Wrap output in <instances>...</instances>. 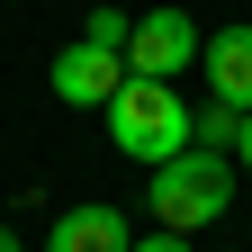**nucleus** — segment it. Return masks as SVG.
Masks as SVG:
<instances>
[{
  "label": "nucleus",
  "mask_w": 252,
  "mask_h": 252,
  "mask_svg": "<svg viewBox=\"0 0 252 252\" xmlns=\"http://www.w3.org/2000/svg\"><path fill=\"white\" fill-rule=\"evenodd\" d=\"M234 162L225 153H180V162H162L144 180V216H153V234H198V225H216V216H234Z\"/></svg>",
  "instance_id": "nucleus-1"
},
{
  "label": "nucleus",
  "mask_w": 252,
  "mask_h": 252,
  "mask_svg": "<svg viewBox=\"0 0 252 252\" xmlns=\"http://www.w3.org/2000/svg\"><path fill=\"white\" fill-rule=\"evenodd\" d=\"M99 117H108V144L126 153V162H144V171L180 162V153H189V126H198V108H189L180 90H162V81H135V72H126V90H117Z\"/></svg>",
  "instance_id": "nucleus-2"
},
{
  "label": "nucleus",
  "mask_w": 252,
  "mask_h": 252,
  "mask_svg": "<svg viewBox=\"0 0 252 252\" xmlns=\"http://www.w3.org/2000/svg\"><path fill=\"white\" fill-rule=\"evenodd\" d=\"M198 54H207V36H198V18H189V9H144L135 36H126V72L171 90V72H198Z\"/></svg>",
  "instance_id": "nucleus-3"
},
{
  "label": "nucleus",
  "mask_w": 252,
  "mask_h": 252,
  "mask_svg": "<svg viewBox=\"0 0 252 252\" xmlns=\"http://www.w3.org/2000/svg\"><path fill=\"white\" fill-rule=\"evenodd\" d=\"M198 72H207V99L216 108H234L252 117V27H207V54H198Z\"/></svg>",
  "instance_id": "nucleus-4"
},
{
  "label": "nucleus",
  "mask_w": 252,
  "mask_h": 252,
  "mask_svg": "<svg viewBox=\"0 0 252 252\" xmlns=\"http://www.w3.org/2000/svg\"><path fill=\"white\" fill-rule=\"evenodd\" d=\"M117 90H126V63H117V54H90L81 36L54 54V99H63V108H108Z\"/></svg>",
  "instance_id": "nucleus-5"
},
{
  "label": "nucleus",
  "mask_w": 252,
  "mask_h": 252,
  "mask_svg": "<svg viewBox=\"0 0 252 252\" xmlns=\"http://www.w3.org/2000/svg\"><path fill=\"white\" fill-rule=\"evenodd\" d=\"M45 252H135V234H126V207H108V198L63 207V216H54V234H45Z\"/></svg>",
  "instance_id": "nucleus-6"
},
{
  "label": "nucleus",
  "mask_w": 252,
  "mask_h": 252,
  "mask_svg": "<svg viewBox=\"0 0 252 252\" xmlns=\"http://www.w3.org/2000/svg\"><path fill=\"white\" fill-rule=\"evenodd\" d=\"M126 36H135L126 9H90V18H81V45H90V54H117V63H126Z\"/></svg>",
  "instance_id": "nucleus-7"
},
{
  "label": "nucleus",
  "mask_w": 252,
  "mask_h": 252,
  "mask_svg": "<svg viewBox=\"0 0 252 252\" xmlns=\"http://www.w3.org/2000/svg\"><path fill=\"white\" fill-rule=\"evenodd\" d=\"M225 162H234V171L252 180V117H243V135H234V153H225Z\"/></svg>",
  "instance_id": "nucleus-8"
},
{
  "label": "nucleus",
  "mask_w": 252,
  "mask_h": 252,
  "mask_svg": "<svg viewBox=\"0 0 252 252\" xmlns=\"http://www.w3.org/2000/svg\"><path fill=\"white\" fill-rule=\"evenodd\" d=\"M135 252H189L180 234H135Z\"/></svg>",
  "instance_id": "nucleus-9"
},
{
  "label": "nucleus",
  "mask_w": 252,
  "mask_h": 252,
  "mask_svg": "<svg viewBox=\"0 0 252 252\" xmlns=\"http://www.w3.org/2000/svg\"><path fill=\"white\" fill-rule=\"evenodd\" d=\"M0 252H18V234H9V225H0Z\"/></svg>",
  "instance_id": "nucleus-10"
}]
</instances>
